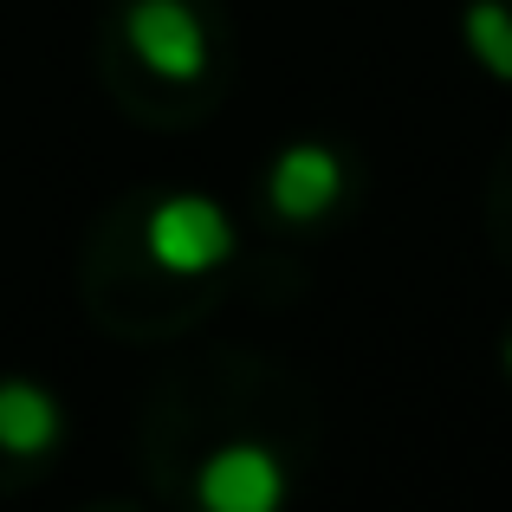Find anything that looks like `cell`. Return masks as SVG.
<instances>
[{"mask_svg": "<svg viewBox=\"0 0 512 512\" xmlns=\"http://www.w3.org/2000/svg\"><path fill=\"white\" fill-rule=\"evenodd\" d=\"M143 247H150V260L163 266V273L201 279V273L234 260V221H227V208L208 201V195H169V201L150 208Z\"/></svg>", "mask_w": 512, "mask_h": 512, "instance_id": "6da1fadb", "label": "cell"}, {"mask_svg": "<svg viewBox=\"0 0 512 512\" xmlns=\"http://www.w3.org/2000/svg\"><path fill=\"white\" fill-rule=\"evenodd\" d=\"M124 39L156 78L169 85H188L208 65V39H201V20L188 0H130L124 13Z\"/></svg>", "mask_w": 512, "mask_h": 512, "instance_id": "7a4b0ae2", "label": "cell"}, {"mask_svg": "<svg viewBox=\"0 0 512 512\" xmlns=\"http://www.w3.org/2000/svg\"><path fill=\"white\" fill-rule=\"evenodd\" d=\"M195 500L214 506V512H273L286 500V467L260 441H227V448H214L201 461Z\"/></svg>", "mask_w": 512, "mask_h": 512, "instance_id": "3957f363", "label": "cell"}, {"mask_svg": "<svg viewBox=\"0 0 512 512\" xmlns=\"http://www.w3.org/2000/svg\"><path fill=\"white\" fill-rule=\"evenodd\" d=\"M338 195H344V163L325 143H292V150H279L273 175H266V201H273V214H286V221H318V214H331Z\"/></svg>", "mask_w": 512, "mask_h": 512, "instance_id": "277c9868", "label": "cell"}, {"mask_svg": "<svg viewBox=\"0 0 512 512\" xmlns=\"http://www.w3.org/2000/svg\"><path fill=\"white\" fill-rule=\"evenodd\" d=\"M59 428H65V415H59V396H52V389L26 383V376H7V383H0V448L7 454L59 448Z\"/></svg>", "mask_w": 512, "mask_h": 512, "instance_id": "5b68a950", "label": "cell"}, {"mask_svg": "<svg viewBox=\"0 0 512 512\" xmlns=\"http://www.w3.org/2000/svg\"><path fill=\"white\" fill-rule=\"evenodd\" d=\"M461 33H467V52H474L493 78L512 85V7L506 0H474L467 20H461Z\"/></svg>", "mask_w": 512, "mask_h": 512, "instance_id": "8992f818", "label": "cell"}, {"mask_svg": "<svg viewBox=\"0 0 512 512\" xmlns=\"http://www.w3.org/2000/svg\"><path fill=\"white\" fill-rule=\"evenodd\" d=\"M506 376H512V338H506Z\"/></svg>", "mask_w": 512, "mask_h": 512, "instance_id": "52a82bcc", "label": "cell"}]
</instances>
